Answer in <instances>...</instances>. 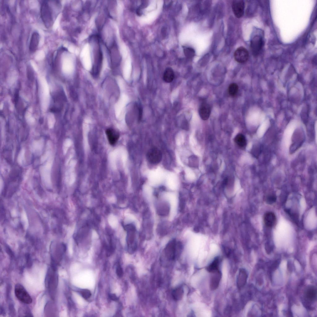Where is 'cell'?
<instances>
[{"instance_id": "d6986e66", "label": "cell", "mask_w": 317, "mask_h": 317, "mask_svg": "<svg viewBox=\"0 0 317 317\" xmlns=\"http://www.w3.org/2000/svg\"><path fill=\"white\" fill-rule=\"evenodd\" d=\"M174 76V73L173 70L168 67L166 69L164 72L163 79L166 82L170 83L173 80Z\"/></svg>"}, {"instance_id": "277c9868", "label": "cell", "mask_w": 317, "mask_h": 317, "mask_svg": "<svg viewBox=\"0 0 317 317\" xmlns=\"http://www.w3.org/2000/svg\"><path fill=\"white\" fill-rule=\"evenodd\" d=\"M53 163L52 158L50 157L40 169L41 179L44 183L48 185H50L51 184V172Z\"/></svg>"}, {"instance_id": "ac0fdd59", "label": "cell", "mask_w": 317, "mask_h": 317, "mask_svg": "<svg viewBox=\"0 0 317 317\" xmlns=\"http://www.w3.org/2000/svg\"><path fill=\"white\" fill-rule=\"evenodd\" d=\"M316 289L313 286L308 288L305 293L306 299L310 301H313L316 299Z\"/></svg>"}, {"instance_id": "8fae6325", "label": "cell", "mask_w": 317, "mask_h": 317, "mask_svg": "<svg viewBox=\"0 0 317 317\" xmlns=\"http://www.w3.org/2000/svg\"><path fill=\"white\" fill-rule=\"evenodd\" d=\"M247 273L244 268H241L239 271L237 278V285L239 289L242 288L245 284L247 279Z\"/></svg>"}, {"instance_id": "7a4b0ae2", "label": "cell", "mask_w": 317, "mask_h": 317, "mask_svg": "<svg viewBox=\"0 0 317 317\" xmlns=\"http://www.w3.org/2000/svg\"><path fill=\"white\" fill-rule=\"evenodd\" d=\"M124 228L127 233L126 241L128 251L129 253L132 254L135 251L137 246L136 228L132 224H127Z\"/></svg>"}, {"instance_id": "7c38bea8", "label": "cell", "mask_w": 317, "mask_h": 317, "mask_svg": "<svg viewBox=\"0 0 317 317\" xmlns=\"http://www.w3.org/2000/svg\"><path fill=\"white\" fill-rule=\"evenodd\" d=\"M211 112L210 106L205 102L201 105L199 109L200 117L203 120H206L209 118Z\"/></svg>"}, {"instance_id": "cb8c5ba5", "label": "cell", "mask_w": 317, "mask_h": 317, "mask_svg": "<svg viewBox=\"0 0 317 317\" xmlns=\"http://www.w3.org/2000/svg\"><path fill=\"white\" fill-rule=\"evenodd\" d=\"M184 53L185 56L189 58L193 57L194 55V50L191 48L186 47L184 49Z\"/></svg>"}, {"instance_id": "8992f818", "label": "cell", "mask_w": 317, "mask_h": 317, "mask_svg": "<svg viewBox=\"0 0 317 317\" xmlns=\"http://www.w3.org/2000/svg\"><path fill=\"white\" fill-rule=\"evenodd\" d=\"M264 45L262 37L259 35H256L252 39L250 42V48L252 54L256 55L261 51Z\"/></svg>"}, {"instance_id": "f546056e", "label": "cell", "mask_w": 317, "mask_h": 317, "mask_svg": "<svg viewBox=\"0 0 317 317\" xmlns=\"http://www.w3.org/2000/svg\"><path fill=\"white\" fill-rule=\"evenodd\" d=\"M109 297L111 300L114 301H117L119 299L118 297L115 294L110 293L109 295Z\"/></svg>"}, {"instance_id": "f1b7e54d", "label": "cell", "mask_w": 317, "mask_h": 317, "mask_svg": "<svg viewBox=\"0 0 317 317\" xmlns=\"http://www.w3.org/2000/svg\"><path fill=\"white\" fill-rule=\"evenodd\" d=\"M280 261L279 260H276L271 265L270 267V271H272L276 269L279 265Z\"/></svg>"}, {"instance_id": "ba28073f", "label": "cell", "mask_w": 317, "mask_h": 317, "mask_svg": "<svg viewBox=\"0 0 317 317\" xmlns=\"http://www.w3.org/2000/svg\"><path fill=\"white\" fill-rule=\"evenodd\" d=\"M234 56L235 60L237 62L243 63L248 60L249 58V53L245 48L240 47L236 50Z\"/></svg>"}, {"instance_id": "d4e9b609", "label": "cell", "mask_w": 317, "mask_h": 317, "mask_svg": "<svg viewBox=\"0 0 317 317\" xmlns=\"http://www.w3.org/2000/svg\"><path fill=\"white\" fill-rule=\"evenodd\" d=\"M80 293L82 297L85 299L89 298L91 295V292L88 289H83L80 291Z\"/></svg>"}, {"instance_id": "30bf717a", "label": "cell", "mask_w": 317, "mask_h": 317, "mask_svg": "<svg viewBox=\"0 0 317 317\" xmlns=\"http://www.w3.org/2000/svg\"><path fill=\"white\" fill-rule=\"evenodd\" d=\"M210 286L211 290H214L218 287L221 278V273L219 270L211 273Z\"/></svg>"}, {"instance_id": "7402d4cb", "label": "cell", "mask_w": 317, "mask_h": 317, "mask_svg": "<svg viewBox=\"0 0 317 317\" xmlns=\"http://www.w3.org/2000/svg\"><path fill=\"white\" fill-rule=\"evenodd\" d=\"M238 86L236 83H232L230 84L228 88V92L232 96H235L238 92Z\"/></svg>"}, {"instance_id": "83f0119b", "label": "cell", "mask_w": 317, "mask_h": 317, "mask_svg": "<svg viewBox=\"0 0 317 317\" xmlns=\"http://www.w3.org/2000/svg\"><path fill=\"white\" fill-rule=\"evenodd\" d=\"M276 200V197L273 195L268 196L266 198V202L269 204L275 202Z\"/></svg>"}, {"instance_id": "4316f807", "label": "cell", "mask_w": 317, "mask_h": 317, "mask_svg": "<svg viewBox=\"0 0 317 317\" xmlns=\"http://www.w3.org/2000/svg\"><path fill=\"white\" fill-rule=\"evenodd\" d=\"M116 274L117 276L119 277H122L123 275L122 268L119 263L118 264L116 267Z\"/></svg>"}, {"instance_id": "9c48e42d", "label": "cell", "mask_w": 317, "mask_h": 317, "mask_svg": "<svg viewBox=\"0 0 317 317\" xmlns=\"http://www.w3.org/2000/svg\"><path fill=\"white\" fill-rule=\"evenodd\" d=\"M232 9L235 16L238 18L241 17L244 12V3L243 1L237 0L233 1Z\"/></svg>"}, {"instance_id": "3957f363", "label": "cell", "mask_w": 317, "mask_h": 317, "mask_svg": "<svg viewBox=\"0 0 317 317\" xmlns=\"http://www.w3.org/2000/svg\"><path fill=\"white\" fill-rule=\"evenodd\" d=\"M181 249V245L177 243L175 240L171 241L164 249V252L166 258L169 261L175 260L180 255Z\"/></svg>"}, {"instance_id": "9a60e30c", "label": "cell", "mask_w": 317, "mask_h": 317, "mask_svg": "<svg viewBox=\"0 0 317 317\" xmlns=\"http://www.w3.org/2000/svg\"><path fill=\"white\" fill-rule=\"evenodd\" d=\"M109 143L111 145H115L118 139L119 135L117 132L112 128H108L106 131Z\"/></svg>"}, {"instance_id": "5b68a950", "label": "cell", "mask_w": 317, "mask_h": 317, "mask_svg": "<svg viewBox=\"0 0 317 317\" xmlns=\"http://www.w3.org/2000/svg\"><path fill=\"white\" fill-rule=\"evenodd\" d=\"M15 295L21 302L27 304L32 302V299L24 287L20 284H16L15 288Z\"/></svg>"}, {"instance_id": "ffe728a7", "label": "cell", "mask_w": 317, "mask_h": 317, "mask_svg": "<svg viewBox=\"0 0 317 317\" xmlns=\"http://www.w3.org/2000/svg\"><path fill=\"white\" fill-rule=\"evenodd\" d=\"M234 141L240 147L244 148L246 146V140L245 136L242 134H237L234 138Z\"/></svg>"}, {"instance_id": "5bb4252c", "label": "cell", "mask_w": 317, "mask_h": 317, "mask_svg": "<svg viewBox=\"0 0 317 317\" xmlns=\"http://www.w3.org/2000/svg\"><path fill=\"white\" fill-rule=\"evenodd\" d=\"M263 220L265 225L268 227H272L275 224L276 217L275 214L272 212L266 213L263 217Z\"/></svg>"}, {"instance_id": "603a6c76", "label": "cell", "mask_w": 317, "mask_h": 317, "mask_svg": "<svg viewBox=\"0 0 317 317\" xmlns=\"http://www.w3.org/2000/svg\"><path fill=\"white\" fill-rule=\"evenodd\" d=\"M17 161L20 165H23L25 162V150L22 148L20 152L17 157Z\"/></svg>"}, {"instance_id": "2e32d148", "label": "cell", "mask_w": 317, "mask_h": 317, "mask_svg": "<svg viewBox=\"0 0 317 317\" xmlns=\"http://www.w3.org/2000/svg\"><path fill=\"white\" fill-rule=\"evenodd\" d=\"M44 140L41 139L34 141L32 145V150L33 152L37 154H40L44 147Z\"/></svg>"}, {"instance_id": "44dd1931", "label": "cell", "mask_w": 317, "mask_h": 317, "mask_svg": "<svg viewBox=\"0 0 317 317\" xmlns=\"http://www.w3.org/2000/svg\"><path fill=\"white\" fill-rule=\"evenodd\" d=\"M184 293L183 289L182 286L176 287L172 291V297L175 300H180L183 297Z\"/></svg>"}, {"instance_id": "4fadbf2b", "label": "cell", "mask_w": 317, "mask_h": 317, "mask_svg": "<svg viewBox=\"0 0 317 317\" xmlns=\"http://www.w3.org/2000/svg\"><path fill=\"white\" fill-rule=\"evenodd\" d=\"M39 41V35L38 33L37 32H34L32 35L29 45V50L31 52H34L37 50Z\"/></svg>"}, {"instance_id": "e0dca14e", "label": "cell", "mask_w": 317, "mask_h": 317, "mask_svg": "<svg viewBox=\"0 0 317 317\" xmlns=\"http://www.w3.org/2000/svg\"><path fill=\"white\" fill-rule=\"evenodd\" d=\"M220 262L219 257H216L212 262L206 267V270L211 273L219 270Z\"/></svg>"}, {"instance_id": "6da1fadb", "label": "cell", "mask_w": 317, "mask_h": 317, "mask_svg": "<svg viewBox=\"0 0 317 317\" xmlns=\"http://www.w3.org/2000/svg\"><path fill=\"white\" fill-rule=\"evenodd\" d=\"M48 1H43L41 7V15L42 20L47 28L51 27L54 21V11Z\"/></svg>"}, {"instance_id": "52a82bcc", "label": "cell", "mask_w": 317, "mask_h": 317, "mask_svg": "<svg viewBox=\"0 0 317 317\" xmlns=\"http://www.w3.org/2000/svg\"><path fill=\"white\" fill-rule=\"evenodd\" d=\"M162 155L161 151L156 147H153L147 152L146 158L149 162L153 164H157L161 161Z\"/></svg>"}, {"instance_id": "484cf974", "label": "cell", "mask_w": 317, "mask_h": 317, "mask_svg": "<svg viewBox=\"0 0 317 317\" xmlns=\"http://www.w3.org/2000/svg\"><path fill=\"white\" fill-rule=\"evenodd\" d=\"M50 151L49 150H47L45 153L42 156L41 158V163L44 162L45 161L48 159L50 157Z\"/></svg>"}]
</instances>
